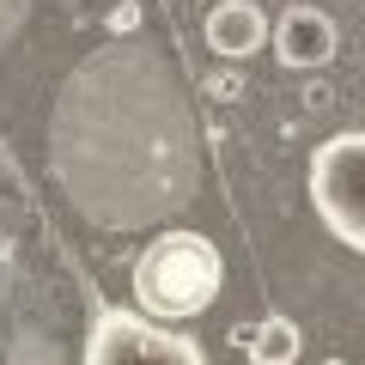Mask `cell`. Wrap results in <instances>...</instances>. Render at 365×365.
Wrapping results in <instances>:
<instances>
[{"label": "cell", "instance_id": "cell-1", "mask_svg": "<svg viewBox=\"0 0 365 365\" xmlns=\"http://www.w3.org/2000/svg\"><path fill=\"white\" fill-rule=\"evenodd\" d=\"M220 280H225V262L213 250V237H201V232H165L134 262V299L158 323L201 317L220 299Z\"/></svg>", "mask_w": 365, "mask_h": 365}, {"label": "cell", "instance_id": "cell-2", "mask_svg": "<svg viewBox=\"0 0 365 365\" xmlns=\"http://www.w3.org/2000/svg\"><path fill=\"white\" fill-rule=\"evenodd\" d=\"M311 201L317 220L365 256V134H335L311 153Z\"/></svg>", "mask_w": 365, "mask_h": 365}, {"label": "cell", "instance_id": "cell-5", "mask_svg": "<svg viewBox=\"0 0 365 365\" xmlns=\"http://www.w3.org/2000/svg\"><path fill=\"white\" fill-rule=\"evenodd\" d=\"M262 43H268V19L256 0H220L207 13V49L220 61H250Z\"/></svg>", "mask_w": 365, "mask_h": 365}, {"label": "cell", "instance_id": "cell-3", "mask_svg": "<svg viewBox=\"0 0 365 365\" xmlns=\"http://www.w3.org/2000/svg\"><path fill=\"white\" fill-rule=\"evenodd\" d=\"M86 365H207V353L146 311H98Z\"/></svg>", "mask_w": 365, "mask_h": 365}, {"label": "cell", "instance_id": "cell-6", "mask_svg": "<svg viewBox=\"0 0 365 365\" xmlns=\"http://www.w3.org/2000/svg\"><path fill=\"white\" fill-rule=\"evenodd\" d=\"M299 347H304V335H299L292 317H262V323L244 335V353L256 365H292V359H299Z\"/></svg>", "mask_w": 365, "mask_h": 365}, {"label": "cell", "instance_id": "cell-7", "mask_svg": "<svg viewBox=\"0 0 365 365\" xmlns=\"http://www.w3.org/2000/svg\"><path fill=\"white\" fill-rule=\"evenodd\" d=\"M323 365H347V359H323Z\"/></svg>", "mask_w": 365, "mask_h": 365}, {"label": "cell", "instance_id": "cell-4", "mask_svg": "<svg viewBox=\"0 0 365 365\" xmlns=\"http://www.w3.org/2000/svg\"><path fill=\"white\" fill-rule=\"evenodd\" d=\"M274 49H280V61L287 67H323L329 55L341 49V31L335 19L323 13V6H287L280 13V25H274Z\"/></svg>", "mask_w": 365, "mask_h": 365}]
</instances>
